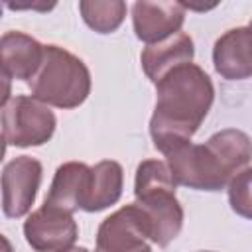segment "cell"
I'll list each match as a JSON object with an SVG mask.
<instances>
[{
  "label": "cell",
  "mask_w": 252,
  "mask_h": 252,
  "mask_svg": "<svg viewBox=\"0 0 252 252\" xmlns=\"http://www.w3.org/2000/svg\"><path fill=\"white\" fill-rule=\"evenodd\" d=\"M148 224L138 203L124 205L106 217L96 232V252H152Z\"/></svg>",
  "instance_id": "obj_6"
},
{
  "label": "cell",
  "mask_w": 252,
  "mask_h": 252,
  "mask_svg": "<svg viewBox=\"0 0 252 252\" xmlns=\"http://www.w3.org/2000/svg\"><path fill=\"white\" fill-rule=\"evenodd\" d=\"M167 158V167L175 179V183L199 189V191H220L230 183L234 173L222 161V158L215 152V148L205 144H185Z\"/></svg>",
  "instance_id": "obj_4"
},
{
  "label": "cell",
  "mask_w": 252,
  "mask_h": 252,
  "mask_svg": "<svg viewBox=\"0 0 252 252\" xmlns=\"http://www.w3.org/2000/svg\"><path fill=\"white\" fill-rule=\"evenodd\" d=\"M250 28H252V22H250Z\"/></svg>",
  "instance_id": "obj_19"
},
{
  "label": "cell",
  "mask_w": 252,
  "mask_h": 252,
  "mask_svg": "<svg viewBox=\"0 0 252 252\" xmlns=\"http://www.w3.org/2000/svg\"><path fill=\"white\" fill-rule=\"evenodd\" d=\"M32 96L57 108H77L91 93V73L71 51L45 45L43 63L30 81Z\"/></svg>",
  "instance_id": "obj_3"
},
{
  "label": "cell",
  "mask_w": 252,
  "mask_h": 252,
  "mask_svg": "<svg viewBox=\"0 0 252 252\" xmlns=\"http://www.w3.org/2000/svg\"><path fill=\"white\" fill-rule=\"evenodd\" d=\"M228 203L244 219H252V167L236 173L228 183Z\"/></svg>",
  "instance_id": "obj_16"
},
{
  "label": "cell",
  "mask_w": 252,
  "mask_h": 252,
  "mask_svg": "<svg viewBox=\"0 0 252 252\" xmlns=\"http://www.w3.org/2000/svg\"><path fill=\"white\" fill-rule=\"evenodd\" d=\"M55 114L33 96H14L2 104V136L8 146L30 148L51 140Z\"/></svg>",
  "instance_id": "obj_5"
},
{
  "label": "cell",
  "mask_w": 252,
  "mask_h": 252,
  "mask_svg": "<svg viewBox=\"0 0 252 252\" xmlns=\"http://www.w3.org/2000/svg\"><path fill=\"white\" fill-rule=\"evenodd\" d=\"M45 45L24 32H6L0 39L2 75L8 79H33L43 63Z\"/></svg>",
  "instance_id": "obj_11"
},
{
  "label": "cell",
  "mask_w": 252,
  "mask_h": 252,
  "mask_svg": "<svg viewBox=\"0 0 252 252\" xmlns=\"http://www.w3.org/2000/svg\"><path fill=\"white\" fill-rule=\"evenodd\" d=\"M175 179L167 163L146 159L136 169L134 197L148 224L150 240L167 246L183 226V209L175 197Z\"/></svg>",
  "instance_id": "obj_2"
},
{
  "label": "cell",
  "mask_w": 252,
  "mask_h": 252,
  "mask_svg": "<svg viewBox=\"0 0 252 252\" xmlns=\"http://www.w3.org/2000/svg\"><path fill=\"white\" fill-rule=\"evenodd\" d=\"M185 20L181 2H136L132 6V24L136 37L148 45L163 41L177 33Z\"/></svg>",
  "instance_id": "obj_9"
},
{
  "label": "cell",
  "mask_w": 252,
  "mask_h": 252,
  "mask_svg": "<svg viewBox=\"0 0 252 252\" xmlns=\"http://www.w3.org/2000/svg\"><path fill=\"white\" fill-rule=\"evenodd\" d=\"M2 242H4V252H10V242H8V238H6V236L2 238Z\"/></svg>",
  "instance_id": "obj_17"
},
{
  "label": "cell",
  "mask_w": 252,
  "mask_h": 252,
  "mask_svg": "<svg viewBox=\"0 0 252 252\" xmlns=\"http://www.w3.org/2000/svg\"><path fill=\"white\" fill-rule=\"evenodd\" d=\"M89 181H91V167L87 163L67 161L57 167L45 203L73 215L75 211L83 209L87 201Z\"/></svg>",
  "instance_id": "obj_13"
},
{
  "label": "cell",
  "mask_w": 252,
  "mask_h": 252,
  "mask_svg": "<svg viewBox=\"0 0 252 252\" xmlns=\"http://www.w3.org/2000/svg\"><path fill=\"white\" fill-rule=\"evenodd\" d=\"M79 10L85 24L98 33L116 32L126 16V4L122 0H108V2L83 0L79 2Z\"/></svg>",
  "instance_id": "obj_15"
},
{
  "label": "cell",
  "mask_w": 252,
  "mask_h": 252,
  "mask_svg": "<svg viewBox=\"0 0 252 252\" xmlns=\"http://www.w3.org/2000/svg\"><path fill=\"white\" fill-rule=\"evenodd\" d=\"M24 236L35 252H65L73 248L79 228L71 213L43 203L24 222Z\"/></svg>",
  "instance_id": "obj_7"
},
{
  "label": "cell",
  "mask_w": 252,
  "mask_h": 252,
  "mask_svg": "<svg viewBox=\"0 0 252 252\" xmlns=\"http://www.w3.org/2000/svg\"><path fill=\"white\" fill-rule=\"evenodd\" d=\"M65 252H89V250L81 246V248H69V250H65Z\"/></svg>",
  "instance_id": "obj_18"
},
{
  "label": "cell",
  "mask_w": 252,
  "mask_h": 252,
  "mask_svg": "<svg viewBox=\"0 0 252 252\" xmlns=\"http://www.w3.org/2000/svg\"><path fill=\"white\" fill-rule=\"evenodd\" d=\"M193 55H195L193 39L189 37V33L177 32L163 41L148 45L142 51L140 61H142L144 73L150 77L152 83L158 85L173 69H177L185 63H191Z\"/></svg>",
  "instance_id": "obj_12"
},
{
  "label": "cell",
  "mask_w": 252,
  "mask_h": 252,
  "mask_svg": "<svg viewBox=\"0 0 252 252\" xmlns=\"http://www.w3.org/2000/svg\"><path fill=\"white\" fill-rule=\"evenodd\" d=\"M213 63L220 77L240 81L252 77V28L224 32L213 47Z\"/></svg>",
  "instance_id": "obj_10"
},
{
  "label": "cell",
  "mask_w": 252,
  "mask_h": 252,
  "mask_svg": "<svg viewBox=\"0 0 252 252\" xmlns=\"http://www.w3.org/2000/svg\"><path fill=\"white\" fill-rule=\"evenodd\" d=\"M158 100L150 120L156 150L163 156L191 142L215 98L211 77L195 63L167 73L158 85Z\"/></svg>",
  "instance_id": "obj_1"
},
{
  "label": "cell",
  "mask_w": 252,
  "mask_h": 252,
  "mask_svg": "<svg viewBox=\"0 0 252 252\" xmlns=\"http://www.w3.org/2000/svg\"><path fill=\"white\" fill-rule=\"evenodd\" d=\"M124 185V171L122 165L114 159H102L94 167H91V181L87 201L83 211L96 213L110 205H114L122 195Z\"/></svg>",
  "instance_id": "obj_14"
},
{
  "label": "cell",
  "mask_w": 252,
  "mask_h": 252,
  "mask_svg": "<svg viewBox=\"0 0 252 252\" xmlns=\"http://www.w3.org/2000/svg\"><path fill=\"white\" fill-rule=\"evenodd\" d=\"M41 163L30 156H18L2 171V211L10 219L24 217L37 195L41 183Z\"/></svg>",
  "instance_id": "obj_8"
}]
</instances>
